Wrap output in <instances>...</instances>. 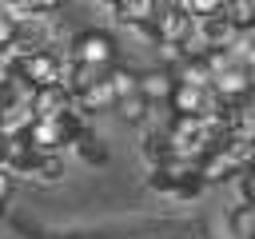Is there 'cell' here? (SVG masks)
Masks as SVG:
<instances>
[{
  "label": "cell",
  "instance_id": "obj_10",
  "mask_svg": "<svg viewBox=\"0 0 255 239\" xmlns=\"http://www.w3.org/2000/svg\"><path fill=\"white\" fill-rule=\"evenodd\" d=\"M76 104H80V108L92 116V112H108V108H116V96H112L108 80H100V84H96V88H88V92H84Z\"/></svg>",
  "mask_w": 255,
  "mask_h": 239
},
{
  "label": "cell",
  "instance_id": "obj_12",
  "mask_svg": "<svg viewBox=\"0 0 255 239\" xmlns=\"http://www.w3.org/2000/svg\"><path fill=\"white\" fill-rule=\"evenodd\" d=\"M108 88H112V96L116 100H124V96H135V72H128V68H108Z\"/></svg>",
  "mask_w": 255,
  "mask_h": 239
},
{
  "label": "cell",
  "instance_id": "obj_17",
  "mask_svg": "<svg viewBox=\"0 0 255 239\" xmlns=\"http://www.w3.org/2000/svg\"><path fill=\"white\" fill-rule=\"evenodd\" d=\"M12 187H16V179H12L8 171H0V203H8V195H12Z\"/></svg>",
  "mask_w": 255,
  "mask_h": 239
},
{
  "label": "cell",
  "instance_id": "obj_13",
  "mask_svg": "<svg viewBox=\"0 0 255 239\" xmlns=\"http://www.w3.org/2000/svg\"><path fill=\"white\" fill-rule=\"evenodd\" d=\"M124 123H143L147 120V104L139 100V96H124V100H116V108H112Z\"/></svg>",
  "mask_w": 255,
  "mask_h": 239
},
{
  "label": "cell",
  "instance_id": "obj_15",
  "mask_svg": "<svg viewBox=\"0 0 255 239\" xmlns=\"http://www.w3.org/2000/svg\"><path fill=\"white\" fill-rule=\"evenodd\" d=\"M231 179L239 183V203H251V191H255V183H251V167H239Z\"/></svg>",
  "mask_w": 255,
  "mask_h": 239
},
{
  "label": "cell",
  "instance_id": "obj_14",
  "mask_svg": "<svg viewBox=\"0 0 255 239\" xmlns=\"http://www.w3.org/2000/svg\"><path fill=\"white\" fill-rule=\"evenodd\" d=\"M32 171H36V179L56 183V179H64V155H36Z\"/></svg>",
  "mask_w": 255,
  "mask_h": 239
},
{
  "label": "cell",
  "instance_id": "obj_18",
  "mask_svg": "<svg viewBox=\"0 0 255 239\" xmlns=\"http://www.w3.org/2000/svg\"><path fill=\"white\" fill-rule=\"evenodd\" d=\"M0 219H4V203H0Z\"/></svg>",
  "mask_w": 255,
  "mask_h": 239
},
{
  "label": "cell",
  "instance_id": "obj_11",
  "mask_svg": "<svg viewBox=\"0 0 255 239\" xmlns=\"http://www.w3.org/2000/svg\"><path fill=\"white\" fill-rule=\"evenodd\" d=\"M231 235L235 239H251V231H255V203H235V211H231Z\"/></svg>",
  "mask_w": 255,
  "mask_h": 239
},
{
  "label": "cell",
  "instance_id": "obj_8",
  "mask_svg": "<svg viewBox=\"0 0 255 239\" xmlns=\"http://www.w3.org/2000/svg\"><path fill=\"white\" fill-rule=\"evenodd\" d=\"M195 36L203 40V48H227L235 40V32H231V24H227L223 12H215L207 20H195Z\"/></svg>",
  "mask_w": 255,
  "mask_h": 239
},
{
  "label": "cell",
  "instance_id": "obj_6",
  "mask_svg": "<svg viewBox=\"0 0 255 239\" xmlns=\"http://www.w3.org/2000/svg\"><path fill=\"white\" fill-rule=\"evenodd\" d=\"M171 88H175V80H171V72H163V68L135 72V96H139L143 104H167Z\"/></svg>",
  "mask_w": 255,
  "mask_h": 239
},
{
  "label": "cell",
  "instance_id": "obj_16",
  "mask_svg": "<svg viewBox=\"0 0 255 239\" xmlns=\"http://www.w3.org/2000/svg\"><path fill=\"white\" fill-rule=\"evenodd\" d=\"M12 40H16V20H12V16L4 12V4H0V52H4Z\"/></svg>",
  "mask_w": 255,
  "mask_h": 239
},
{
  "label": "cell",
  "instance_id": "obj_7",
  "mask_svg": "<svg viewBox=\"0 0 255 239\" xmlns=\"http://www.w3.org/2000/svg\"><path fill=\"white\" fill-rule=\"evenodd\" d=\"M155 12H159L155 0H116L112 4V16L120 24H131V28H147L155 20Z\"/></svg>",
  "mask_w": 255,
  "mask_h": 239
},
{
  "label": "cell",
  "instance_id": "obj_3",
  "mask_svg": "<svg viewBox=\"0 0 255 239\" xmlns=\"http://www.w3.org/2000/svg\"><path fill=\"white\" fill-rule=\"evenodd\" d=\"M24 139H28L32 155H60L68 147V131H64L60 120H32L28 131H24Z\"/></svg>",
  "mask_w": 255,
  "mask_h": 239
},
{
  "label": "cell",
  "instance_id": "obj_1",
  "mask_svg": "<svg viewBox=\"0 0 255 239\" xmlns=\"http://www.w3.org/2000/svg\"><path fill=\"white\" fill-rule=\"evenodd\" d=\"M72 64H88V68H116V40L104 28H88L72 36Z\"/></svg>",
  "mask_w": 255,
  "mask_h": 239
},
{
  "label": "cell",
  "instance_id": "obj_2",
  "mask_svg": "<svg viewBox=\"0 0 255 239\" xmlns=\"http://www.w3.org/2000/svg\"><path fill=\"white\" fill-rule=\"evenodd\" d=\"M16 76L28 80L32 88H52V84H64V64H60V56L52 48H44V52L20 60L16 64Z\"/></svg>",
  "mask_w": 255,
  "mask_h": 239
},
{
  "label": "cell",
  "instance_id": "obj_5",
  "mask_svg": "<svg viewBox=\"0 0 255 239\" xmlns=\"http://www.w3.org/2000/svg\"><path fill=\"white\" fill-rule=\"evenodd\" d=\"M72 104H76V100L64 92V84H52V88H36V92H32L28 112H32V120H60Z\"/></svg>",
  "mask_w": 255,
  "mask_h": 239
},
{
  "label": "cell",
  "instance_id": "obj_4",
  "mask_svg": "<svg viewBox=\"0 0 255 239\" xmlns=\"http://www.w3.org/2000/svg\"><path fill=\"white\" fill-rule=\"evenodd\" d=\"M151 28H155V36H159L163 44H183L187 36H195V24H191V16H187L179 4H159Z\"/></svg>",
  "mask_w": 255,
  "mask_h": 239
},
{
  "label": "cell",
  "instance_id": "obj_9",
  "mask_svg": "<svg viewBox=\"0 0 255 239\" xmlns=\"http://www.w3.org/2000/svg\"><path fill=\"white\" fill-rule=\"evenodd\" d=\"M68 147H76L84 163H108V147L96 139V131H92V127H88V131H80V135H76Z\"/></svg>",
  "mask_w": 255,
  "mask_h": 239
}]
</instances>
